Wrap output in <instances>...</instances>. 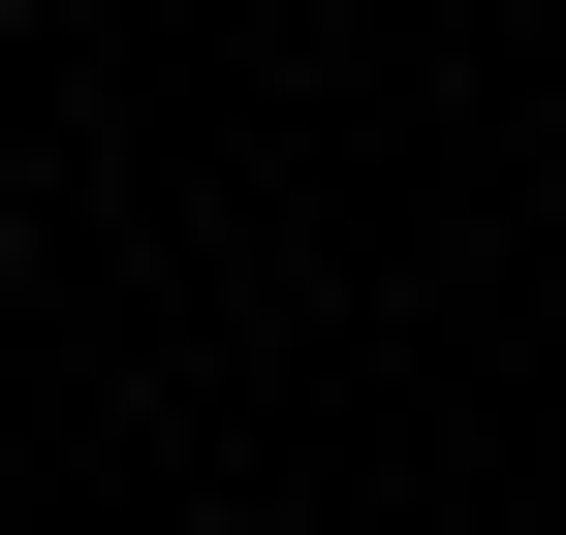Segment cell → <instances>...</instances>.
<instances>
[{
	"mask_svg": "<svg viewBox=\"0 0 566 535\" xmlns=\"http://www.w3.org/2000/svg\"><path fill=\"white\" fill-rule=\"evenodd\" d=\"M0 284H32V189H0Z\"/></svg>",
	"mask_w": 566,
	"mask_h": 535,
	"instance_id": "cell-1",
	"label": "cell"
},
{
	"mask_svg": "<svg viewBox=\"0 0 566 535\" xmlns=\"http://www.w3.org/2000/svg\"><path fill=\"white\" fill-rule=\"evenodd\" d=\"M0 32H32V0H0Z\"/></svg>",
	"mask_w": 566,
	"mask_h": 535,
	"instance_id": "cell-2",
	"label": "cell"
}]
</instances>
